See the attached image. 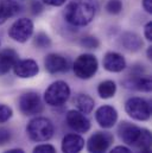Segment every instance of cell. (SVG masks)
<instances>
[{
  "label": "cell",
  "instance_id": "11",
  "mask_svg": "<svg viewBox=\"0 0 152 153\" xmlns=\"http://www.w3.org/2000/svg\"><path fill=\"white\" fill-rule=\"evenodd\" d=\"M13 71L16 76L20 78H31L37 75L39 68L37 62L34 59H22L17 61V63L13 65Z\"/></svg>",
  "mask_w": 152,
  "mask_h": 153
},
{
  "label": "cell",
  "instance_id": "15",
  "mask_svg": "<svg viewBox=\"0 0 152 153\" xmlns=\"http://www.w3.org/2000/svg\"><path fill=\"white\" fill-rule=\"evenodd\" d=\"M84 146V139L78 134H68L62 140L63 153H80Z\"/></svg>",
  "mask_w": 152,
  "mask_h": 153
},
{
  "label": "cell",
  "instance_id": "3",
  "mask_svg": "<svg viewBox=\"0 0 152 153\" xmlns=\"http://www.w3.org/2000/svg\"><path fill=\"white\" fill-rule=\"evenodd\" d=\"M26 132L34 141H48L54 135V125L46 117H35L28 123Z\"/></svg>",
  "mask_w": 152,
  "mask_h": 153
},
{
  "label": "cell",
  "instance_id": "5",
  "mask_svg": "<svg viewBox=\"0 0 152 153\" xmlns=\"http://www.w3.org/2000/svg\"><path fill=\"white\" fill-rule=\"evenodd\" d=\"M99 63L94 55L90 53H83L77 57L74 63V73L78 78L88 79L95 75L98 71Z\"/></svg>",
  "mask_w": 152,
  "mask_h": 153
},
{
  "label": "cell",
  "instance_id": "1",
  "mask_svg": "<svg viewBox=\"0 0 152 153\" xmlns=\"http://www.w3.org/2000/svg\"><path fill=\"white\" fill-rule=\"evenodd\" d=\"M96 4L94 0H73L64 10L66 20L74 26H86L95 17Z\"/></svg>",
  "mask_w": 152,
  "mask_h": 153
},
{
  "label": "cell",
  "instance_id": "22",
  "mask_svg": "<svg viewBox=\"0 0 152 153\" xmlns=\"http://www.w3.org/2000/svg\"><path fill=\"white\" fill-rule=\"evenodd\" d=\"M106 10L111 14H118L122 10V2L120 0H108L106 4Z\"/></svg>",
  "mask_w": 152,
  "mask_h": 153
},
{
  "label": "cell",
  "instance_id": "30",
  "mask_svg": "<svg viewBox=\"0 0 152 153\" xmlns=\"http://www.w3.org/2000/svg\"><path fill=\"white\" fill-rule=\"evenodd\" d=\"M66 1H67V0H43L44 4L50 5V6H55V7H58V6L64 5Z\"/></svg>",
  "mask_w": 152,
  "mask_h": 153
},
{
  "label": "cell",
  "instance_id": "21",
  "mask_svg": "<svg viewBox=\"0 0 152 153\" xmlns=\"http://www.w3.org/2000/svg\"><path fill=\"white\" fill-rule=\"evenodd\" d=\"M98 93L102 99H111L116 93V84L113 81H104L99 84Z\"/></svg>",
  "mask_w": 152,
  "mask_h": 153
},
{
  "label": "cell",
  "instance_id": "34",
  "mask_svg": "<svg viewBox=\"0 0 152 153\" xmlns=\"http://www.w3.org/2000/svg\"><path fill=\"white\" fill-rule=\"evenodd\" d=\"M140 153H151V147H145V149H142Z\"/></svg>",
  "mask_w": 152,
  "mask_h": 153
},
{
  "label": "cell",
  "instance_id": "33",
  "mask_svg": "<svg viewBox=\"0 0 152 153\" xmlns=\"http://www.w3.org/2000/svg\"><path fill=\"white\" fill-rule=\"evenodd\" d=\"M5 153H25V152L23 150H20V149H12V150L6 151Z\"/></svg>",
  "mask_w": 152,
  "mask_h": 153
},
{
  "label": "cell",
  "instance_id": "17",
  "mask_svg": "<svg viewBox=\"0 0 152 153\" xmlns=\"http://www.w3.org/2000/svg\"><path fill=\"white\" fill-rule=\"evenodd\" d=\"M20 11V5L17 0H1L0 1V25L7 19L12 18Z\"/></svg>",
  "mask_w": 152,
  "mask_h": 153
},
{
  "label": "cell",
  "instance_id": "28",
  "mask_svg": "<svg viewBox=\"0 0 152 153\" xmlns=\"http://www.w3.org/2000/svg\"><path fill=\"white\" fill-rule=\"evenodd\" d=\"M31 10H32V12L35 14H39L42 12V10H43V6H42V4L38 0H34L31 2Z\"/></svg>",
  "mask_w": 152,
  "mask_h": 153
},
{
  "label": "cell",
  "instance_id": "25",
  "mask_svg": "<svg viewBox=\"0 0 152 153\" xmlns=\"http://www.w3.org/2000/svg\"><path fill=\"white\" fill-rule=\"evenodd\" d=\"M12 109L6 105H0V123H4L8 121L12 117Z\"/></svg>",
  "mask_w": 152,
  "mask_h": 153
},
{
  "label": "cell",
  "instance_id": "7",
  "mask_svg": "<svg viewBox=\"0 0 152 153\" xmlns=\"http://www.w3.org/2000/svg\"><path fill=\"white\" fill-rule=\"evenodd\" d=\"M34 33V23L28 18L16 20L8 30V36L18 43H25Z\"/></svg>",
  "mask_w": 152,
  "mask_h": 153
},
{
  "label": "cell",
  "instance_id": "12",
  "mask_svg": "<svg viewBox=\"0 0 152 153\" xmlns=\"http://www.w3.org/2000/svg\"><path fill=\"white\" fill-rule=\"evenodd\" d=\"M95 119L101 127L111 128L118 120V112L112 106H101L95 113Z\"/></svg>",
  "mask_w": 152,
  "mask_h": 153
},
{
  "label": "cell",
  "instance_id": "27",
  "mask_svg": "<svg viewBox=\"0 0 152 153\" xmlns=\"http://www.w3.org/2000/svg\"><path fill=\"white\" fill-rule=\"evenodd\" d=\"M10 140H11V132L5 127H0V146L6 145Z\"/></svg>",
  "mask_w": 152,
  "mask_h": 153
},
{
  "label": "cell",
  "instance_id": "16",
  "mask_svg": "<svg viewBox=\"0 0 152 153\" xmlns=\"http://www.w3.org/2000/svg\"><path fill=\"white\" fill-rule=\"evenodd\" d=\"M18 61V53L13 49L0 51V76L7 74Z\"/></svg>",
  "mask_w": 152,
  "mask_h": 153
},
{
  "label": "cell",
  "instance_id": "19",
  "mask_svg": "<svg viewBox=\"0 0 152 153\" xmlns=\"http://www.w3.org/2000/svg\"><path fill=\"white\" fill-rule=\"evenodd\" d=\"M75 103L76 107L78 108V111L83 114L92 113V111L94 108V105H95L94 100L89 95H86V94H80L75 99Z\"/></svg>",
  "mask_w": 152,
  "mask_h": 153
},
{
  "label": "cell",
  "instance_id": "13",
  "mask_svg": "<svg viewBox=\"0 0 152 153\" xmlns=\"http://www.w3.org/2000/svg\"><path fill=\"white\" fill-rule=\"evenodd\" d=\"M44 65L50 74H58L68 69V61L58 53H50L45 57Z\"/></svg>",
  "mask_w": 152,
  "mask_h": 153
},
{
  "label": "cell",
  "instance_id": "18",
  "mask_svg": "<svg viewBox=\"0 0 152 153\" xmlns=\"http://www.w3.org/2000/svg\"><path fill=\"white\" fill-rule=\"evenodd\" d=\"M126 87L139 90V91H151L152 82L149 76H134L133 78L125 82Z\"/></svg>",
  "mask_w": 152,
  "mask_h": 153
},
{
  "label": "cell",
  "instance_id": "4",
  "mask_svg": "<svg viewBox=\"0 0 152 153\" xmlns=\"http://www.w3.org/2000/svg\"><path fill=\"white\" fill-rule=\"evenodd\" d=\"M70 96V88L64 81H56L48 87L44 93V100L49 106H62Z\"/></svg>",
  "mask_w": 152,
  "mask_h": 153
},
{
  "label": "cell",
  "instance_id": "14",
  "mask_svg": "<svg viewBox=\"0 0 152 153\" xmlns=\"http://www.w3.org/2000/svg\"><path fill=\"white\" fill-rule=\"evenodd\" d=\"M104 68L111 73H120L126 68L125 58L118 52H107L104 57Z\"/></svg>",
  "mask_w": 152,
  "mask_h": 153
},
{
  "label": "cell",
  "instance_id": "9",
  "mask_svg": "<svg viewBox=\"0 0 152 153\" xmlns=\"http://www.w3.org/2000/svg\"><path fill=\"white\" fill-rule=\"evenodd\" d=\"M112 143H113V135L111 133L96 132L89 138L87 143V149L90 153H105Z\"/></svg>",
  "mask_w": 152,
  "mask_h": 153
},
{
  "label": "cell",
  "instance_id": "35",
  "mask_svg": "<svg viewBox=\"0 0 152 153\" xmlns=\"http://www.w3.org/2000/svg\"><path fill=\"white\" fill-rule=\"evenodd\" d=\"M151 57H152V48L149 46V49H148V58L151 59Z\"/></svg>",
  "mask_w": 152,
  "mask_h": 153
},
{
  "label": "cell",
  "instance_id": "6",
  "mask_svg": "<svg viewBox=\"0 0 152 153\" xmlns=\"http://www.w3.org/2000/svg\"><path fill=\"white\" fill-rule=\"evenodd\" d=\"M125 111L132 119L138 121H146L151 116L150 103L142 97H131L125 103Z\"/></svg>",
  "mask_w": 152,
  "mask_h": 153
},
{
  "label": "cell",
  "instance_id": "26",
  "mask_svg": "<svg viewBox=\"0 0 152 153\" xmlns=\"http://www.w3.org/2000/svg\"><path fill=\"white\" fill-rule=\"evenodd\" d=\"M34 153H56V150L52 145L49 144H43L38 145L34 149Z\"/></svg>",
  "mask_w": 152,
  "mask_h": 153
},
{
  "label": "cell",
  "instance_id": "29",
  "mask_svg": "<svg viewBox=\"0 0 152 153\" xmlns=\"http://www.w3.org/2000/svg\"><path fill=\"white\" fill-rule=\"evenodd\" d=\"M144 35L148 40H152V23L149 22L144 27Z\"/></svg>",
  "mask_w": 152,
  "mask_h": 153
},
{
  "label": "cell",
  "instance_id": "32",
  "mask_svg": "<svg viewBox=\"0 0 152 153\" xmlns=\"http://www.w3.org/2000/svg\"><path fill=\"white\" fill-rule=\"evenodd\" d=\"M143 7L148 13L152 12V0H143Z\"/></svg>",
  "mask_w": 152,
  "mask_h": 153
},
{
  "label": "cell",
  "instance_id": "2",
  "mask_svg": "<svg viewBox=\"0 0 152 153\" xmlns=\"http://www.w3.org/2000/svg\"><path fill=\"white\" fill-rule=\"evenodd\" d=\"M118 132L122 141L128 145H133L140 149L151 147V133L148 129L139 128L131 122L124 121L120 123Z\"/></svg>",
  "mask_w": 152,
  "mask_h": 153
},
{
  "label": "cell",
  "instance_id": "20",
  "mask_svg": "<svg viewBox=\"0 0 152 153\" xmlns=\"http://www.w3.org/2000/svg\"><path fill=\"white\" fill-rule=\"evenodd\" d=\"M121 42H122V45L130 51H137L143 46V42L139 38V36H137L136 33H131V32L125 33L122 36Z\"/></svg>",
  "mask_w": 152,
  "mask_h": 153
},
{
  "label": "cell",
  "instance_id": "10",
  "mask_svg": "<svg viewBox=\"0 0 152 153\" xmlns=\"http://www.w3.org/2000/svg\"><path fill=\"white\" fill-rule=\"evenodd\" d=\"M67 123L76 133H86L90 128V121L88 120V117L80 111H75V109L68 112Z\"/></svg>",
  "mask_w": 152,
  "mask_h": 153
},
{
  "label": "cell",
  "instance_id": "8",
  "mask_svg": "<svg viewBox=\"0 0 152 153\" xmlns=\"http://www.w3.org/2000/svg\"><path fill=\"white\" fill-rule=\"evenodd\" d=\"M19 109L24 115L39 114L43 111V103L37 93H25L19 97Z\"/></svg>",
  "mask_w": 152,
  "mask_h": 153
},
{
  "label": "cell",
  "instance_id": "24",
  "mask_svg": "<svg viewBox=\"0 0 152 153\" xmlns=\"http://www.w3.org/2000/svg\"><path fill=\"white\" fill-rule=\"evenodd\" d=\"M81 45L87 48V49H98L100 43H99V40L95 37L88 36V37H83V38L81 39Z\"/></svg>",
  "mask_w": 152,
  "mask_h": 153
},
{
  "label": "cell",
  "instance_id": "23",
  "mask_svg": "<svg viewBox=\"0 0 152 153\" xmlns=\"http://www.w3.org/2000/svg\"><path fill=\"white\" fill-rule=\"evenodd\" d=\"M50 44H51V40L49 38V36L45 35V33H43V32H39L37 36L35 37V45L37 48L44 49V48L50 46Z\"/></svg>",
  "mask_w": 152,
  "mask_h": 153
},
{
  "label": "cell",
  "instance_id": "31",
  "mask_svg": "<svg viewBox=\"0 0 152 153\" xmlns=\"http://www.w3.org/2000/svg\"><path fill=\"white\" fill-rule=\"evenodd\" d=\"M110 153H132V152H131L130 149H127L125 146H116Z\"/></svg>",
  "mask_w": 152,
  "mask_h": 153
}]
</instances>
